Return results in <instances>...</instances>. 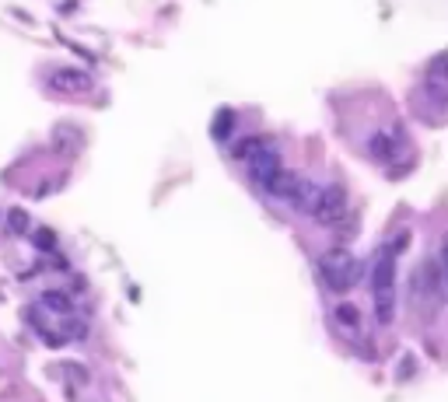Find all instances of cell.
<instances>
[{
  "mask_svg": "<svg viewBox=\"0 0 448 402\" xmlns=\"http://www.w3.org/2000/svg\"><path fill=\"white\" fill-rule=\"evenodd\" d=\"M319 273H322L326 287H333V291H351V287L361 280V262L344 249H333V252L322 256Z\"/></svg>",
  "mask_w": 448,
  "mask_h": 402,
  "instance_id": "1",
  "label": "cell"
},
{
  "mask_svg": "<svg viewBox=\"0 0 448 402\" xmlns=\"http://www.w3.org/2000/svg\"><path fill=\"white\" fill-rule=\"evenodd\" d=\"M312 217L319 224H336L347 217V193L344 186H322V193L312 203Z\"/></svg>",
  "mask_w": 448,
  "mask_h": 402,
  "instance_id": "2",
  "label": "cell"
},
{
  "mask_svg": "<svg viewBox=\"0 0 448 402\" xmlns=\"http://www.w3.org/2000/svg\"><path fill=\"white\" fill-rule=\"evenodd\" d=\"M375 318L378 325H392V318H396V283L375 287Z\"/></svg>",
  "mask_w": 448,
  "mask_h": 402,
  "instance_id": "3",
  "label": "cell"
},
{
  "mask_svg": "<svg viewBox=\"0 0 448 402\" xmlns=\"http://www.w3.org/2000/svg\"><path fill=\"white\" fill-rule=\"evenodd\" d=\"M49 88L67 91V95H77V91H88V88H91V77L81 74V70H56V74L49 77Z\"/></svg>",
  "mask_w": 448,
  "mask_h": 402,
  "instance_id": "4",
  "label": "cell"
},
{
  "mask_svg": "<svg viewBox=\"0 0 448 402\" xmlns=\"http://www.w3.org/2000/svg\"><path fill=\"white\" fill-rule=\"evenodd\" d=\"M301 186H305V182H301V179L295 175V171L280 168L277 175L270 179V186H266V189H270L273 196H288V200H298V196H301Z\"/></svg>",
  "mask_w": 448,
  "mask_h": 402,
  "instance_id": "5",
  "label": "cell"
},
{
  "mask_svg": "<svg viewBox=\"0 0 448 402\" xmlns=\"http://www.w3.org/2000/svg\"><path fill=\"white\" fill-rule=\"evenodd\" d=\"M263 154H270V140H266V137H242V140L235 144V157L245 161V164L259 161Z\"/></svg>",
  "mask_w": 448,
  "mask_h": 402,
  "instance_id": "6",
  "label": "cell"
},
{
  "mask_svg": "<svg viewBox=\"0 0 448 402\" xmlns=\"http://www.w3.org/2000/svg\"><path fill=\"white\" fill-rule=\"evenodd\" d=\"M333 315H336V322H340L344 329H351V332H357V329H361V312H357L354 305H347V301H344V305H336V312H333Z\"/></svg>",
  "mask_w": 448,
  "mask_h": 402,
  "instance_id": "7",
  "label": "cell"
},
{
  "mask_svg": "<svg viewBox=\"0 0 448 402\" xmlns=\"http://www.w3.org/2000/svg\"><path fill=\"white\" fill-rule=\"evenodd\" d=\"M42 305L53 308V312H60V315H67V312L74 308V301H71L64 291H46V294H42Z\"/></svg>",
  "mask_w": 448,
  "mask_h": 402,
  "instance_id": "8",
  "label": "cell"
},
{
  "mask_svg": "<svg viewBox=\"0 0 448 402\" xmlns=\"http://www.w3.org/2000/svg\"><path fill=\"white\" fill-rule=\"evenodd\" d=\"M371 154H375V161H389L392 154H396V144H392L385 133H378V137H371Z\"/></svg>",
  "mask_w": 448,
  "mask_h": 402,
  "instance_id": "9",
  "label": "cell"
},
{
  "mask_svg": "<svg viewBox=\"0 0 448 402\" xmlns=\"http://www.w3.org/2000/svg\"><path fill=\"white\" fill-rule=\"evenodd\" d=\"M407 245H410V231H400L396 238H392V245H389L385 252H389V256H400V252H403Z\"/></svg>",
  "mask_w": 448,
  "mask_h": 402,
  "instance_id": "10",
  "label": "cell"
}]
</instances>
